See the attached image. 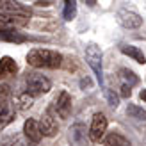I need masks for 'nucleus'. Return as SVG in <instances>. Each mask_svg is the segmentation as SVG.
<instances>
[{
    "instance_id": "20",
    "label": "nucleus",
    "mask_w": 146,
    "mask_h": 146,
    "mask_svg": "<svg viewBox=\"0 0 146 146\" xmlns=\"http://www.w3.org/2000/svg\"><path fill=\"white\" fill-rule=\"evenodd\" d=\"M13 119H14V111L13 112H7V114H0V130L5 128Z\"/></svg>"
},
{
    "instance_id": "9",
    "label": "nucleus",
    "mask_w": 146,
    "mask_h": 146,
    "mask_svg": "<svg viewBox=\"0 0 146 146\" xmlns=\"http://www.w3.org/2000/svg\"><path fill=\"white\" fill-rule=\"evenodd\" d=\"M39 127H41V132H43L45 137H54L57 132H59V125H57L55 118L52 116V111L43 114V118L39 119Z\"/></svg>"
},
{
    "instance_id": "22",
    "label": "nucleus",
    "mask_w": 146,
    "mask_h": 146,
    "mask_svg": "<svg viewBox=\"0 0 146 146\" xmlns=\"http://www.w3.org/2000/svg\"><path fill=\"white\" fill-rule=\"evenodd\" d=\"M11 98V87L7 84H0V100H9Z\"/></svg>"
},
{
    "instance_id": "12",
    "label": "nucleus",
    "mask_w": 146,
    "mask_h": 146,
    "mask_svg": "<svg viewBox=\"0 0 146 146\" xmlns=\"http://www.w3.org/2000/svg\"><path fill=\"white\" fill-rule=\"evenodd\" d=\"M0 13H14V14H31L23 4L18 0H0Z\"/></svg>"
},
{
    "instance_id": "14",
    "label": "nucleus",
    "mask_w": 146,
    "mask_h": 146,
    "mask_svg": "<svg viewBox=\"0 0 146 146\" xmlns=\"http://www.w3.org/2000/svg\"><path fill=\"white\" fill-rule=\"evenodd\" d=\"M104 144L105 146H132L130 141L125 135H121L119 132H111L104 137Z\"/></svg>"
},
{
    "instance_id": "17",
    "label": "nucleus",
    "mask_w": 146,
    "mask_h": 146,
    "mask_svg": "<svg viewBox=\"0 0 146 146\" xmlns=\"http://www.w3.org/2000/svg\"><path fill=\"white\" fill-rule=\"evenodd\" d=\"M127 114L130 116V118H134V119L146 121V111H144L143 107L135 105V104H128V107H127Z\"/></svg>"
},
{
    "instance_id": "11",
    "label": "nucleus",
    "mask_w": 146,
    "mask_h": 146,
    "mask_svg": "<svg viewBox=\"0 0 146 146\" xmlns=\"http://www.w3.org/2000/svg\"><path fill=\"white\" fill-rule=\"evenodd\" d=\"M18 73V64L16 61L9 55H4L0 57V78H7V77H13Z\"/></svg>"
},
{
    "instance_id": "18",
    "label": "nucleus",
    "mask_w": 146,
    "mask_h": 146,
    "mask_svg": "<svg viewBox=\"0 0 146 146\" xmlns=\"http://www.w3.org/2000/svg\"><path fill=\"white\" fill-rule=\"evenodd\" d=\"M0 39L4 41H11V43H23L25 36H21L14 31H0Z\"/></svg>"
},
{
    "instance_id": "4",
    "label": "nucleus",
    "mask_w": 146,
    "mask_h": 146,
    "mask_svg": "<svg viewBox=\"0 0 146 146\" xmlns=\"http://www.w3.org/2000/svg\"><path fill=\"white\" fill-rule=\"evenodd\" d=\"M107 125H109L107 116L104 112H96L93 116V121H91V127H89V139L93 143H100L107 132Z\"/></svg>"
},
{
    "instance_id": "5",
    "label": "nucleus",
    "mask_w": 146,
    "mask_h": 146,
    "mask_svg": "<svg viewBox=\"0 0 146 146\" xmlns=\"http://www.w3.org/2000/svg\"><path fill=\"white\" fill-rule=\"evenodd\" d=\"M50 111H54L61 119H66L71 114V96L68 94V91H61L54 98V104L50 107Z\"/></svg>"
},
{
    "instance_id": "3",
    "label": "nucleus",
    "mask_w": 146,
    "mask_h": 146,
    "mask_svg": "<svg viewBox=\"0 0 146 146\" xmlns=\"http://www.w3.org/2000/svg\"><path fill=\"white\" fill-rule=\"evenodd\" d=\"M31 14H14V13H0V31H14L25 27L29 23Z\"/></svg>"
},
{
    "instance_id": "10",
    "label": "nucleus",
    "mask_w": 146,
    "mask_h": 146,
    "mask_svg": "<svg viewBox=\"0 0 146 146\" xmlns=\"http://www.w3.org/2000/svg\"><path fill=\"white\" fill-rule=\"evenodd\" d=\"M70 143L73 146H86V127H84V123L77 121L70 128Z\"/></svg>"
},
{
    "instance_id": "8",
    "label": "nucleus",
    "mask_w": 146,
    "mask_h": 146,
    "mask_svg": "<svg viewBox=\"0 0 146 146\" xmlns=\"http://www.w3.org/2000/svg\"><path fill=\"white\" fill-rule=\"evenodd\" d=\"M23 132H25V137L32 144H38L43 137V132H41V127H39V121H36L34 118H29L25 123H23Z\"/></svg>"
},
{
    "instance_id": "26",
    "label": "nucleus",
    "mask_w": 146,
    "mask_h": 146,
    "mask_svg": "<svg viewBox=\"0 0 146 146\" xmlns=\"http://www.w3.org/2000/svg\"><path fill=\"white\" fill-rule=\"evenodd\" d=\"M80 86H82V87H84V86H91V82L86 78V80H82V82H80Z\"/></svg>"
},
{
    "instance_id": "23",
    "label": "nucleus",
    "mask_w": 146,
    "mask_h": 146,
    "mask_svg": "<svg viewBox=\"0 0 146 146\" xmlns=\"http://www.w3.org/2000/svg\"><path fill=\"white\" fill-rule=\"evenodd\" d=\"M119 94H121L123 98H130V94H132V86H130V84H127V82H123Z\"/></svg>"
},
{
    "instance_id": "27",
    "label": "nucleus",
    "mask_w": 146,
    "mask_h": 146,
    "mask_svg": "<svg viewBox=\"0 0 146 146\" xmlns=\"http://www.w3.org/2000/svg\"><path fill=\"white\" fill-rule=\"evenodd\" d=\"M84 2H86L87 5H94V4H96V0H84Z\"/></svg>"
},
{
    "instance_id": "24",
    "label": "nucleus",
    "mask_w": 146,
    "mask_h": 146,
    "mask_svg": "<svg viewBox=\"0 0 146 146\" xmlns=\"http://www.w3.org/2000/svg\"><path fill=\"white\" fill-rule=\"evenodd\" d=\"M7 146H23V143H21V141H18V139H14L11 144H7Z\"/></svg>"
},
{
    "instance_id": "16",
    "label": "nucleus",
    "mask_w": 146,
    "mask_h": 146,
    "mask_svg": "<svg viewBox=\"0 0 146 146\" xmlns=\"http://www.w3.org/2000/svg\"><path fill=\"white\" fill-rule=\"evenodd\" d=\"M75 16H77V0H64L62 18L66 21H71Z\"/></svg>"
},
{
    "instance_id": "2",
    "label": "nucleus",
    "mask_w": 146,
    "mask_h": 146,
    "mask_svg": "<svg viewBox=\"0 0 146 146\" xmlns=\"http://www.w3.org/2000/svg\"><path fill=\"white\" fill-rule=\"evenodd\" d=\"M84 55H86V62L89 64V68L93 70L94 77H96V82L100 84V87H104V66H102V50L98 45L94 43H89L86 45V50H84Z\"/></svg>"
},
{
    "instance_id": "6",
    "label": "nucleus",
    "mask_w": 146,
    "mask_h": 146,
    "mask_svg": "<svg viewBox=\"0 0 146 146\" xmlns=\"http://www.w3.org/2000/svg\"><path fill=\"white\" fill-rule=\"evenodd\" d=\"M52 89V82L43 77V75H31L27 78V91L32 93L34 96H38V94H45Z\"/></svg>"
},
{
    "instance_id": "13",
    "label": "nucleus",
    "mask_w": 146,
    "mask_h": 146,
    "mask_svg": "<svg viewBox=\"0 0 146 146\" xmlns=\"http://www.w3.org/2000/svg\"><path fill=\"white\" fill-rule=\"evenodd\" d=\"M119 50H121L125 55H128L130 59H134L135 62H139V64H144V62H146V57H144L143 50H141L139 46H134V45H121Z\"/></svg>"
},
{
    "instance_id": "7",
    "label": "nucleus",
    "mask_w": 146,
    "mask_h": 146,
    "mask_svg": "<svg viewBox=\"0 0 146 146\" xmlns=\"http://www.w3.org/2000/svg\"><path fill=\"white\" fill-rule=\"evenodd\" d=\"M116 18H118V23L123 29H130V31L132 29H139L143 25V18L130 9H119L118 14H116Z\"/></svg>"
},
{
    "instance_id": "1",
    "label": "nucleus",
    "mask_w": 146,
    "mask_h": 146,
    "mask_svg": "<svg viewBox=\"0 0 146 146\" xmlns=\"http://www.w3.org/2000/svg\"><path fill=\"white\" fill-rule=\"evenodd\" d=\"M27 62L32 68H48L57 70L62 66V55L50 48H32L27 54Z\"/></svg>"
},
{
    "instance_id": "25",
    "label": "nucleus",
    "mask_w": 146,
    "mask_h": 146,
    "mask_svg": "<svg viewBox=\"0 0 146 146\" xmlns=\"http://www.w3.org/2000/svg\"><path fill=\"white\" fill-rule=\"evenodd\" d=\"M139 98H141L143 102H146V89H141V93H139Z\"/></svg>"
},
{
    "instance_id": "15",
    "label": "nucleus",
    "mask_w": 146,
    "mask_h": 146,
    "mask_svg": "<svg viewBox=\"0 0 146 146\" xmlns=\"http://www.w3.org/2000/svg\"><path fill=\"white\" fill-rule=\"evenodd\" d=\"M34 94L32 93H29V91H25V93H21V94H18L16 96V109L18 111H29L32 105H34Z\"/></svg>"
},
{
    "instance_id": "21",
    "label": "nucleus",
    "mask_w": 146,
    "mask_h": 146,
    "mask_svg": "<svg viewBox=\"0 0 146 146\" xmlns=\"http://www.w3.org/2000/svg\"><path fill=\"white\" fill-rule=\"evenodd\" d=\"M107 102H109V105H111L112 109H116L119 105V98H118V94H114L112 91H107Z\"/></svg>"
},
{
    "instance_id": "19",
    "label": "nucleus",
    "mask_w": 146,
    "mask_h": 146,
    "mask_svg": "<svg viewBox=\"0 0 146 146\" xmlns=\"http://www.w3.org/2000/svg\"><path fill=\"white\" fill-rule=\"evenodd\" d=\"M119 77L125 80L127 84H130V86H135L137 82H139V77H137L132 70H128V68H121L119 70Z\"/></svg>"
}]
</instances>
